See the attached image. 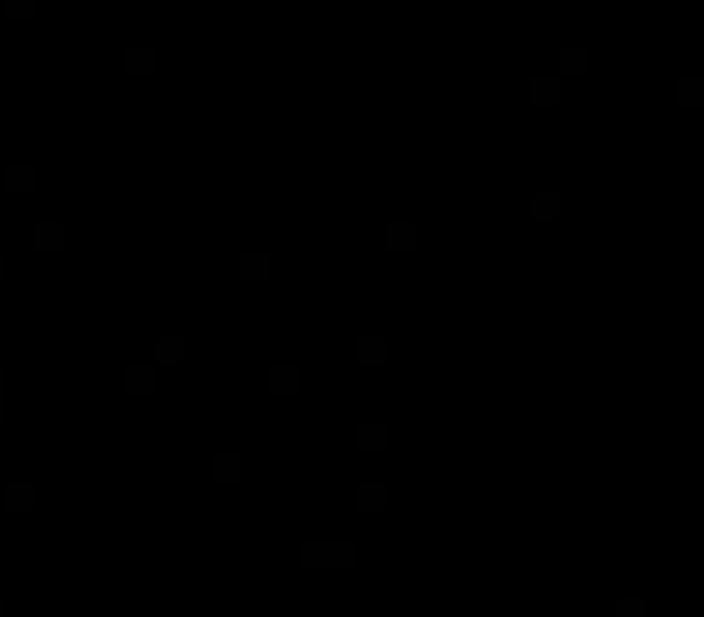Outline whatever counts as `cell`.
Returning <instances> with one entry per match:
<instances>
[{
  "label": "cell",
  "mask_w": 704,
  "mask_h": 617,
  "mask_svg": "<svg viewBox=\"0 0 704 617\" xmlns=\"http://www.w3.org/2000/svg\"><path fill=\"white\" fill-rule=\"evenodd\" d=\"M531 102H536V107H555V102H560V82H555V78H536V82H531Z\"/></svg>",
  "instance_id": "cell-1"
},
{
  "label": "cell",
  "mask_w": 704,
  "mask_h": 617,
  "mask_svg": "<svg viewBox=\"0 0 704 617\" xmlns=\"http://www.w3.org/2000/svg\"><path fill=\"white\" fill-rule=\"evenodd\" d=\"M676 97L685 102V107H695V102H704V82L700 78H680L676 82Z\"/></svg>",
  "instance_id": "cell-2"
},
{
  "label": "cell",
  "mask_w": 704,
  "mask_h": 617,
  "mask_svg": "<svg viewBox=\"0 0 704 617\" xmlns=\"http://www.w3.org/2000/svg\"><path fill=\"white\" fill-rule=\"evenodd\" d=\"M150 68H155V54H150V49H131V54H126V73H136V78H145Z\"/></svg>",
  "instance_id": "cell-3"
},
{
  "label": "cell",
  "mask_w": 704,
  "mask_h": 617,
  "mask_svg": "<svg viewBox=\"0 0 704 617\" xmlns=\"http://www.w3.org/2000/svg\"><path fill=\"white\" fill-rule=\"evenodd\" d=\"M560 68H565L569 78H579V73H589V54H584V49H565Z\"/></svg>",
  "instance_id": "cell-4"
},
{
  "label": "cell",
  "mask_w": 704,
  "mask_h": 617,
  "mask_svg": "<svg viewBox=\"0 0 704 617\" xmlns=\"http://www.w3.org/2000/svg\"><path fill=\"white\" fill-rule=\"evenodd\" d=\"M5 15L10 20H29L34 15V0H5Z\"/></svg>",
  "instance_id": "cell-5"
}]
</instances>
